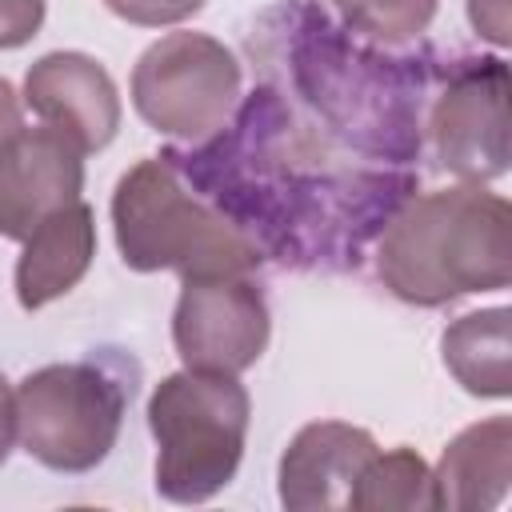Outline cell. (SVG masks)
Here are the masks:
<instances>
[{"label": "cell", "mask_w": 512, "mask_h": 512, "mask_svg": "<svg viewBox=\"0 0 512 512\" xmlns=\"http://www.w3.org/2000/svg\"><path fill=\"white\" fill-rule=\"evenodd\" d=\"M168 152L260 256L296 272L360 268L368 244L420 188L412 168L368 164L324 140L272 84H256L232 124L204 144Z\"/></svg>", "instance_id": "1"}, {"label": "cell", "mask_w": 512, "mask_h": 512, "mask_svg": "<svg viewBox=\"0 0 512 512\" xmlns=\"http://www.w3.org/2000/svg\"><path fill=\"white\" fill-rule=\"evenodd\" d=\"M24 108L68 132L84 152L112 144L120 128V92L108 68L88 52H48L24 76Z\"/></svg>", "instance_id": "11"}, {"label": "cell", "mask_w": 512, "mask_h": 512, "mask_svg": "<svg viewBox=\"0 0 512 512\" xmlns=\"http://www.w3.org/2000/svg\"><path fill=\"white\" fill-rule=\"evenodd\" d=\"M424 112L432 160L464 184L508 172V64L500 56L444 60Z\"/></svg>", "instance_id": "8"}, {"label": "cell", "mask_w": 512, "mask_h": 512, "mask_svg": "<svg viewBox=\"0 0 512 512\" xmlns=\"http://www.w3.org/2000/svg\"><path fill=\"white\" fill-rule=\"evenodd\" d=\"M84 148L52 128H20L0 140V236L24 240L40 220L84 192Z\"/></svg>", "instance_id": "10"}, {"label": "cell", "mask_w": 512, "mask_h": 512, "mask_svg": "<svg viewBox=\"0 0 512 512\" xmlns=\"http://www.w3.org/2000/svg\"><path fill=\"white\" fill-rule=\"evenodd\" d=\"M352 512H428L436 508L432 496V468L424 464V456L416 448H392L380 452L364 464L352 496H348Z\"/></svg>", "instance_id": "16"}, {"label": "cell", "mask_w": 512, "mask_h": 512, "mask_svg": "<svg viewBox=\"0 0 512 512\" xmlns=\"http://www.w3.org/2000/svg\"><path fill=\"white\" fill-rule=\"evenodd\" d=\"M44 0H0V48H20L44 28Z\"/></svg>", "instance_id": "19"}, {"label": "cell", "mask_w": 512, "mask_h": 512, "mask_svg": "<svg viewBox=\"0 0 512 512\" xmlns=\"http://www.w3.org/2000/svg\"><path fill=\"white\" fill-rule=\"evenodd\" d=\"M24 128V100L16 96V88L0 76V140H8L12 132Z\"/></svg>", "instance_id": "22"}, {"label": "cell", "mask_w": 512, "mask_h": 512, "mask_svg": "<svg viewBox=\"0 0 512 512\" xmlns=\"http://www.w3.org/2000/svg\"><path fill=\"white\" fill-rule=\"evenodd\" d=\"M284 104L356 160L412 168L424 152V112L440 64L432 52H388L332 20L316 0H280L252 32Z\"/></svg>", "instance_id": "2"}, {"label": "cell", "mask_w": 512, "mask_h": 512, "mask_svg": "<svg viewBox=\"0 0 512 512\" xmlns=\"http://www.w3.org/2000/svg\"><path fill=\"white\" fill-rule=\"evenodd\" d=\"M132 376L108 356L44 364L16 384V436L52 472H92L116 448Z\"/></svg>", "instance_id": "6"}, {"label": "cell", "mask_w": 512, "mask_h": 512, "mask_svg": "<svg viewBox=\"0 0 512 512\" xmlns=\"http://www.w3.org/2000/svg\"><path fill=\"white\" fill-rule=\"evenodd\" d=\"M112 16L140 24V28H164V24H180L188 16H196L204 8V0H104Z\"/></svg>", "instance_id": "18"}, {"label": "cell", "mask_w": 512, "mask_h": 512, "mask_svg": "<svg viewBox=\"0 0 512 512\" xmlns=\"http://www.w3.org/2000/svg\"><path fill=\"white\" fill-rule=\"evenodd\" d=\"M468 20L476 36L492 40L496 48L508 44V0H468Z\"/></svg>", "instance_id": "20"}, {"label": "cell", "mask_w": 512, "mask_h": 512, "mask_svg": "<svg viewBox=\"0 0 512 512\" xmlns=\"http://www.w3.org/2000/svg\"><path fill=\"white\" fill-rule=\"evenodd\" d=\"M444 368L456 376V384L480 400H504L512 392V368H508V308H480L452 320L440 336Z\"/></svg>", "instance_id": "15"}, {"label": "cell", "mask_w": 512, "mask_h": 512, "mask_svg": "<svg viewBox=\"0 0 512 512\" xmlns=\"http://www.w3.org/2000/svg\"><path fill=\"white\" fill-rule=\"evenodd\" d=\"M268 336H272V316L252 272L180 280V300L172 312V344L184 368L240 376L264 356Z\"/></svg>", "instance_id": "9"}, {"label": "cell", "mask_w": 512, "mask_h": 512, "mask_svg": "<svg viewBox=\"0 0 512 512\" xmlns=\"http://www.w3.org/2000/svg\"><path fill=\"white\" fill-rule=\"evenodd\" d=\"M112 236L132 272L192 276H248L260 268V248L204 200L172 152L132 164L112 192Z\"/></svg>", "instance_id": "4"}, {"label": "cell", "mask_w": 512, "mask_h": 512, "mask_svg": "<svg viewBox=\"0 0 512 512\" xmlns=\"http://www.w3.org/2000/svg\"><path fill=\"white\" fill-rule=\"evenodd\" d=\"M240 60L208 32H168L148 44L132 68V108L164 136L204 144L240 100Z\"/></svg>", "instance_id": "7"}, {"label": "cell", "mask_w": 512, "mask_h": 512, "mask_svg": "<svg viewBox=\"0 0 512 512\" xmlns=\"http://www.w3.org/2000/svg\"><path fill=\"white\" fill-rule=\"evenodd\" d=\"M16 256V300L20 308L36 312L64 292H72L96 256V212L76 200L48 220H40Z\"/></svg>", "instance_id": "13"}, {"label": "cell", "mask_w": 512, "mask_h": 512, "mask_svg": "<svg viewBox=\"0 0 512 512\" xmlns=\"http://www.w3.org/2000/svg\"><path fill=\"white\" fill-rule=\"evenodd\" d=\"M512 476V420L488 416L468 424L448 440L440 464L432 468L436 508L452 512H488L504 500Z\"/></svg>", "instance_id": "14"}, {"label": "cell", "mask_w": 512, "mask_h": 512, "mask_svg": "<svg viewBox=\"0 0 512 512\" xmlns=\"http://www.w3.org/2000/svg\"><path fill=\"white\" fill-rule=\"evenodd\" d=\"M376 440L368 428L344 424V420H316L304 424L284 456H280V504L288 512H332L348 508V496L364 472V464L376 456Z\"/></svg>", "instance_id": "12"}, {"label": "cell", "mask_w": 512, "mask_h": 512, "mask_svg": "<svg viewBox=\"0 0 512 512\" xmlns=\"http://www.w3.org/2000/svg\"><path fill=\"white\" fill-rule=\"evenodd\" d=\"M440 0H336L340 24L380 48L408 44L428 32Z\"/></svg>", "instance_id": "17"}, {"label": "cell", "mask_w": 512, "mask_h": 512, "mask_svg": "<svg viewBox=\"0 0 512 512\" xmlns=\"http://www.w3.org/2000/svg\"><path fill=\"white\" fill-rule=\"evenodd\" d=\"M252 400L228 372H172L148 396V428L156 440V492L172 504H204L232 484Z\"/></svg>", "instance_id": "5"}, {"label": "cell", "mask_w": 512, "mask_h": 512, "mask_svg": "<svg viewBox=\"0 0 512 512\" xmlns=\"http://www.w3.org/2000/svg\"><path fill=\"white\" fill-rule=\"evenodd\" d=\"M12 440H16V392L0 372V464L12 456Z\"/></svg>", "instance_id": "21"}, {"label": "cell", "mask_w": 512, "mask_h": 512, "mask_svg": "<svg viewBox=\"0 0 512 512\" xmlns=\"http://www.w3.org/2000/svg\"><path fill=\"white\" fill-rule=\"evenodd\" d=\"M380 284L416 308H444L512 280V208L484 184L412 196L376 236Z\"/></svg>", "instance_id": "3"}]
</instances>
